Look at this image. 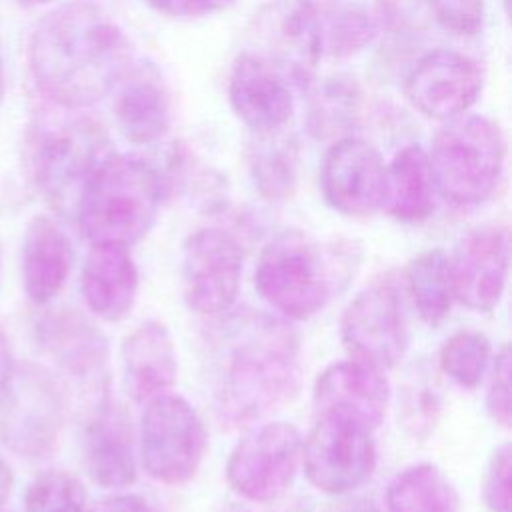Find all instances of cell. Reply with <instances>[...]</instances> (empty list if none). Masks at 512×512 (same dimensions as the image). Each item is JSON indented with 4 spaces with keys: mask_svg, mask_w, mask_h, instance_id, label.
Segmentation results:
<instances>
[{
    "mask_svg": "<svg viewBox=\"0 0 512 512\" xmlns=\"http://www.w3.org/2000/svg\"><path fill=\"white\" fill-rule=\"evenodd\" d=\"M434 20L454 36H476L484 28L486 0H428Z\"/></svg>",
    "mask_w": 512,
    "mask_h": 512,
    "instance_id": "obj_33",
    "label": "cell"
},
{
    "mask_svg": "<svg viewBox=\"0 0 512 512\" xmlns=\"http://www.w3.org/2000/svg\"><path fill=\"white\" fill-rule=\"evenodd\" d=\"M322 58H350L362 52L376 36L374 18L358 4L316 2Z\"/></svg>",
    "mask_w": 512,
    "mask_h": 512,
    "instance_id": "obj_29",
    "label": "cell"
},
{
    "mask_svg": "<svg viewBox=\"0 0 512 512\" xmlns=\"http://www.w3.org/2000/svg\"><path fill=\"white\" fill-rule=\"evenodd\" d=\"M450 258L454 300L474 312H490L502 298L510 260V234L502 222L468 230Z\"/></svg>",
    "mask_w": 512,
    "mask_h": 512,
    "instance_id": "obj_15",
    "label": "cell"
},
{
    "mask_svg": "<svg viewBox=\"0 0 512 512\" xmlns=\"http://www.w3.org/2000/svg\"><path fill=\"white\" fill-rule=\"evenodd\" d=\"M82 456L90 478L104 488H126L136 480L134 428L126 410L100 398L82 426Z\"/></svg>",
    "mask_w": 512,
    "mask_h": 512,
    "instance_id": "obj_19",
    "label": "cell"
},
{
    "mask_svg": "<svg viewBox=\"0 0 512 512\" xmlns=\"http://www.w3.org/2000/svg\"><path fill=\"white\" fill-rule=\"evenodd\" d=\"M340 336L352 358L380 370L400 362L408 348V322L394 282L376 280L342 312Z\"/></svg>",
    "mask_w": 512,
    "mask_h": 512,
    "instance_id": "obj_12",
    "label": "cell"
},
{
    "mask_svg": "<svg viewBox=\"0 0 512 512\" xmlns=\"http://www.w3.org/2000/svg\"><path fill=\"white\" fill-rule=\"evenodd\" d=\"M122 382L134 402H148L166 394L178 374V354L170 330L148 320L134 328L120 346Z\"/></svg>",
    "mask_w": 512,
    "mask_h": 512,
    "instance_id": "obj_21",
    "label": "cell"
},
{
    "mask_svg": "<svg viewBox=\"0 0 512 512\" xmlns=\"http://www.w3.org/2000/svg\"><path fill=\"white\" fill-rule=\"evenodd\" d=\"M232 512H248V510H242V508H234Z\"/></svg>",
    "mask_w": 512,
    "mask_h": 512,
    "instance_id": "obj_43",
    "label": "cell"
},
{
    "mask_svg": "<svg viewBox=\"0 0 512 512\" xmlns=\"http://www.w3.org/2000/svg\"><path fill=\"white\" fill-rule=\"evenodd\" d=\"M12 370H14V360H12L10 344H8L6 334L0 330V398H2V394L8 386V382H10Z\"/></svg>",
    "mask_w": 512,
    "mask_h": 512,
    "instance_id": "obj_39",
    "label": "cell"
},
{
    "mask_svg": "<svg viewBox=\"0 0 512 512\" xmlns=\"http://www.w3.org/2000/svg\"><path fill=\"white\" fill-rule=\"evenodd\" d=\"M428 160L436 194L454 206H478L500 186L506 138L496 120L466 112L442 122Z\"/></svg>",
    "mask_w": 512,
    "mask_h": 512,
    "instance_id": "obj_6",
    "label": "cell"
},
{
    "mask_svg": "<svg viewBox=\"0 0 512 512\" xmlns=\"http://www.w3.org/2000/svg\"><path fill=\"white\" fill-rule=\"evenodd\" d=\"M82 296L106 322L126 318L138 294V268L128 246L90 244L80 276Z\"/></svg>",
    "mask_w": 512,
    "mask_h": 512,
    "instance_id": "obj_22",
    "label": "cell"
},
{
    "mask_svg": "<svg viewBox=\"0 0 512 512\" xmlns=\"http://www.w3.org/2000/svg\"><path fill=\"white\" fill-rule=\"evenodd\" d=\"M0 272H2V250H0Z\"/></svg>",
    "mask_w": 512,
    "mask_h": 512,
    "instance_id": "obj_44",
    "label": "cell"
},
{
    "mask_svg": "<svg viewBox=\"0 0 512 512\" xmlns=\"http://www.w3.org/2000/svg\"><path fill=\"white\" fill-rule=\"evenodd\" d=\"M0 512H2V510H0Z\"/></svg>",
    "mask_w": 512,
    "mask_h": 512,
    "instance_id": "obj_45",
    "label": "cell"
},
{
    "mask_svg": "<svg viewBox=\"0 0 512 512\" xmlns=\"http://www.w3.org/2000/svg\"><path fill=\"white\" fill-rule=\"evenodd\" d=\"M28 62L50 104L84 110L106 98L126 76L130 48L104 8L72 0L38 22L30 36Z\"/></svg>",
    "mask_w": 512,
    "mask_h": 512,
    "instance_id": "obj_1",
    "label": "cell"
},
{
    "mask_svg": "<svg viewBox=\"0 0 512 512\" xmlns=\"http://www.w3.org/2000/svg\"><path fill=\"white\" fill-rule=\"evenodd\" d=\"M390 386L382 370L350 358L324 368L312 390L316 412H344L376 430L386 416Z\"/></svg>",
    "mask_w": 512,
    "mask_h": 512,
    "instance_id": "obj_20",
    "label": "cell"
},
{
    "mask_svg": "<svg viewBox=\"0 0 512 512\" xmlns=\"http://www.w3.org/2000/svg\"><path fill=\"white\" fill-rule=\"evenodd\" d=\"M246 162L262 198L282 202L294 194L300 174V144L288 126L272 132H252Z\"/></svg>",
    "mask_w": 512,
    "mask_h": 512,
    "instance_id": "obj_26",
    "label": "cell"
},
{
    "mask_svg": "<svg viewBox=\"0 0 512 512\" xmlns=\"http://www.w3.org/2000/svg\"><path fill=\"white\" fill-rule=\"evenodd\" d=\"M510 348L504 344L490 364L486 412L502 428L510 426Z\"/></svg>",
    "mask_w": 512,
    "mask_h": 512,
    "instance_id": "obj_35",
    "label": "cell"
},
{
    "mask_svg": "<svg viewBox=\"0 0 512 512\" xmlns=\"http://www.w3.org/2000/svg\"><path fill=\"white\" fill-rule=\"evenodd\" d=\"M26 512H86V490L66 470H44L28 484Z\"/></svg>",
    "mask_w": 512,
    "mask_h": 512,
    "instance_id": "obj_32",
    "label": "cell"
},
{
    "mask_svg": "<svg viewBox=\"0 0 512 512\" xmlns=\"http://www.w3.org/2000/svg\"><path fill=\"white\" fill-rule=\"evenodd\" d=\"M242 246L230 232L214 226L190 232L182 244V294L200 316L228 312L242 280Z\"/></svg>",
    "mask_w": 512,
    "mask_h": 512,
    "instance_id": "obj_11",
    "label": "cell"
},
{
    "mask_svg": "<svg viewBox=\"0 0 512 512\" xmlns=\"http://www.w3.org/2000/svg\"><path fill=\"white\" fill-rule=\"evenodd\" d=\"M4 90H6V80H4V66H2V58H0V102L4 98Z\"/></svg>",
    "mask_w": 512,
    "mask_h": 512,
    "instance_id": "obj_41",
    "label": "cell"
},
{
    "mask_svg": "<svg viewBox=\"0 0 512 512\" xmlns=\"http://www.w3.org/2000/svg\"><path fill=\"white\" fill-rule=\"evenodd\" d=\"M372 428L344 412H316L302 440V466L308 482L334 496L362 486L376 466Z\"/></svg>",
    "mask_w": 512,
    "mask_h": 512,
    "instance_id": "obj_8",
    "label": "cell"
},
{
    "mask_svg": "<svg viewBox=\"0 0 512 512\" xmlns=\"http://www.w3.org/2000/svg\"><path fill=\"white\" fill-rule=\"evenodd\" d=\"M484 76L470 56L440 48L424 54L404 80L406 100L426 118L452 120L478 100Z\"/></svg>",
    "mask_w": 512,
    "mask_h": 512,
    "instance_id": "obj_14",
    "label": "cell"
},
{
    "mask_svg": "<svg viewBox=\"0 0 512 512\" xmlns=\"http://www.w3.org/2000/svg\"><path fill=\"white\" fill-rule=\"evenodd\" d=\"M86 512H152L148 502L138 494H112L94 502Z\"/></svg>",
    "mask_w": 512,
    "mask_h": 512,
    "instance_id": "obj_37",
    "label": "cell"
},
{
    "mask_svg": "<svg viewBox=\"0 0 512 512\" xmlns=\"http://www.w3.org/2000/svg\"><path fill=\"white\" fill-rule=\"evenodd\" d=\"M52 106L28 130L26 170L54 210L74 216L84 184L112 148L100 122L80 110Z\"/></svg>",
    "mask_w": 512,
    "mask_h": 512,
    "instance_id": "obj_5",
    "label": "cell"
},
{
    "mask_svg": "<svg viewBox=\"0 0 512 512\" xmlns=\"http://www.w3.org/2000/svg\"><path fill=\"white\" fill-rule=\"evenodd\" d=\"M228 100L250 132L286 128L294 114V96L286 76L258 54H240L230 70Z\"/></svg>",
    "mask_w": 512,
    "mask_h": 512,
    "instance_id": "obj_18",
    "label": "cell"
},
{
    "mask_svg": "<svg viewBox=\"0 0 512 512\" xmlns=\"http://www.w3.org/2000/svg\"><path fill=\"white\" fill-rule=\"evenodd\" d=\"M256 38L262 56L286 80L308 86L322 60L316 0H268L256 14Z\"/></svg>",
    "mask_w": 512,
    "mask_h": 512,
    "instance_id": "obj_13",
    "label": "cell"
},
{
    "mask_svg": "<svg viewBox=\"0 0 512 512\" xmlns=\"http://www.w3.org/2000/svg\"><path fill=\"white\" fill-rule=\"evenodd\" d=\"M74 262L68 234L48 216H34L22 238V284L34 304H48L66 284Z\"/></svg>",
    "mask_w": 512,
    "mask_h": 512,
    "instance_id": "obj_23",
    "label": "cell"
},
{
    "mask_svg": "<svg viewBox=\"0 0 512 512\" xmlns=\"http://www.w3.org/2000/svg\"><path fill=\"white\" fill-rule=\"evenodd\" d=\"M434 178L428 152L408 144L386 164L382 206L398 222H422L434 210Z\"/></svg>",
    "mask_w": 512,
    "mask_h": 512,
    "instance_id": "obj_25",
    "label": "cell"
},
{
    "mask_svg": "<svg viewBox=\"0 0 512 512\" xmlns=\"http://www.w3.org/2000/svg\"><path fill=\"white\" fill-rule=\"evenodd\" d=\"M40 350L68 376L98 384L106 376L108 340L102 330L76 308H52L34 324Z\"/></svg>",
    "mask_w": 512,
    "mask_h": 512,
    "instance_id": "obj_17",
    "label": "cell"
},
{
    "mask_svg": "<svg viewBox=\"0 0 512 512\" xmlns=\"http://www.w3.org/2000/svg\"><path fill=\"white\" fill-rule=\"evenodd\" d=\"M206 430L198 412L176 394L146 402L140 422V460L146 474L162 484H184L200 468Z\"/></svg>",
    "mask_w": 512,
    "mask_h": 512,
    "instance_id": "obj_9",
    "label": "cell"
},
{
    "mask_svg": "<svg viewBox=\"0 0 512 512\" xmlns=\"http://www.w3.org/2000/svg\"><path fill=\"white\" fill-rule=\"evenodd\" d=\"M300 338L282 318L246 312L218 344L214 410L228 428L262 420L300 390Z\"/></svg>",
    "mask_w": 512,
    "mask_h": 512,
    "instance_id": "obj_2",
    "label": "cell"
},
{
    "mask_svg": "<svg viewBox=\"0 0 512 512\" xmlns=\"http://www.w3.org/2000/svg\"><path fill=\"white\" fill-rule=\"evenodd\" d=\"M510 472L512 448L502 442L494 448L482 478V500L490 512H510Z\"/></svg>",
    "mask_w": 512,
    "mask_h": 512,
    "instance_id": "obj_34",
    "label": "cell"
},
{
    "mask_svg": "<svg viewBox=\"0 0 512 512\" xmlns=\"http://www.w3.org/2000/svg\"><path fill=\"white\" fill-rule=\"evenodd\" d=\"M66 422L62 382L36 362L14 364L0 398V442L24 458H46L60 442Z\"/></svg>",
    "mask_w": 512,
    "mask_h": 512,
    "instance_id": "obj_7",
    "label": "cell"
},
{
    "mask_svg": "<svg viewBox=\"0 0 512 512\" xmlns=\"http://www.w3.org/2000/svg\"><path fill=\"white\" fill-rule=\"evenodd\" d=\"M322 512H382L380 506L364 496H346L330 502Z\"/></svg>",
    "mask_w": 512,
    "mask_h": 512,
    "instance_id": "obj_38",
    "label": "cell"
},
{
    "mask_svg": "<svg viewBox=\"0 0 512 512\" xmlns=\"http://www.w3.org/2000/svg\"><path fill=\"white\" fill-rule=\"evenodd\" d=\"M458 496L442 470L430 462L414 464L388 486V512H454Z\"/></svg>",
    "mask_w": 512,
    "mask_h": 512,
    "instance_id": "obj_27",
    "label": "cell"
},
{
    "mask_svg": "<svg viewBox=\"0 0 512 512\" xmlns=\"http://www.w3.org/2000/svg\"><path fill=\"white\" fill-rule=\"evenodd\" d=\"M302 464V436L290 422H264L248 430L230 452L228 484L250 502H274Z\"/></svg>",
    "mask_w": 512,
    "mask_h": 512,
    "instance_id": "obj_10",
    "label": "cell"
},
{
    "mask_svg": "<svg viewBox=\"0 0 512 512\" xmlns=\"http://www.w3.org/2000/svg\"><path fill=\"white\" fill-rule=\"evenodd\" d=\"M166 182L146 160L110 152L92 172L74 218L90 244L132 246L154 226Z\"/></svg>",
    "mask_w": 512,
    "mask_h": 512,
    "instance_id": "obj_4",
    "label": "cell"
},
{
    "mask_svg": "<svg viewBox=\"0 0 512 512\" xmlns=\"http://www.w3.org/2000/svg\"><path fill=\"white\" fill-rule=\"evenodd\" d=\"M386 162L366 140L338 138L324 154L320 188L324 200L340 214L370 216L382 206Z\"/></svg>",
    "mask_w": 512,
    "mask_h": 512,
    "instance_id": "obj_16",
    "label": "cell"
},
{
    "mask_svg": "<svg viewBox=\"0 0 512 512\" xmlns=\"http://www.w3.org/2000/svg\"><path fill=\"white\" fill-rule=\"evenodd\" d=\"M492 364V346L478 330H458L440 348V368L456 384L476 388Z\"/></svg>",
    "mask_w": 512,
    "mask_h": 512,
    "instance_id": "obj_31",
    "label": "cell"
},
{
    "mask_svg": "<svg viewBox=\"0 0 512 512\" xmlns=\"http://www.w3.org/2000/svg\"><path fill=\"white\" fill-rule=\"evenodd\" d=\"M154 12L178 18V20H192L204 18L216 12L226 10L234 4V0H144Z\"/></svg>",
    "mask_w": 512,
    "mask_h": 512,
    "instance_id": "obj_36",
    "label": "cell"
},
{
    "mask_svg": "<svg viewBox=\"0 0 512 512\" xmlns=\"http://www.w3.org/2000/svg\"><path fill=\"white\" fill-rule=\"evenodd\" d=\"M12 486H14L12 468H10L8 462L0 456V508H2V504L8 500V496H10V492H12Z\"/></svg>",
    "mask_w": 512,
    "mask_h": 512,
    "instance_id": "obj_40",
    "label": "cell"
},
{
    "mask_svg": "<svg viewBox=\"0 0 512 512\" xmlns=\"http://www.w3.org/2000/svg\"><path fill=\"white\" fill-rule=\"evenodd\" d=\"M358 262L350 242L322 244L304 232H282L258 258L256 288L284 318L308 320L346 288Z\"/></svg>",
    "mask_w": 512,
    "mask_h": 512,
    "instance_id": "obj_3",
    "label": "cell"
},
{
    "mask_svg": "<svg viewBox=\"0 0 512 512\" xmlns=\"http://www.w3.org/2000/svg\"><path fill=\"white\" fill-rule=\"evenodd\" d=\"M408 290L416 312L428 326L442 324L454 302L450 258L442 248H428L408 264Z\"/></svg>",
    "mask_w": 512,
    "mask_h": 512,
    "instance_id": "obj_28",
    "label": "cell"
},
{
    "mask_svg": "<svg viewBox=\"0 0 512 512\" xmlns=\"http://www.w3.org/2000/svg\"><path fill=\"white\" fill-rule=\"evenodd\" d=\"M360 92L348 78H326L310 98L308 130L316 138L336 136L356 124Z\"/></svg>",
    "mask_w": 512,
    "mask_h": 512,
    "instance_id": "obj_30",
    "label": "cell"
},
{
    "mask_svg": "<svg viewBox=\"0 0 512 512\" xmlns=\"http://www.w3.org/2000/svg\"><path fill=\"white\" fill-rule=\"evenodd\" d=\"M114 118L132 144H152L170 128V100L160 78L150 70H128L116 86Z\"/></svg>",
    "mask_w": 512,
    "mask_h": 512,
    "instance_id": "obj_24",
    "label": "cell"
},
{
    "mask_svg": "<svg viewBox=\"0 0 512 512\" xmlns=\"http://www.w3.org/2000/svg\"><path fill=\"white\" fill-rule=\"evenodd\" d=\"M16 2L22 4V6H40V4H46L50 0H16Z\"/></svg>",
    "mask_w": 512,
    "mask_h": 512,
    "instance_id": "obj_42",
    "label": "cell"
}]
</instances>
